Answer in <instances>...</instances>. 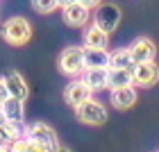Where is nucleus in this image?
<instances>
[{
  "label": "nucleus",
  "mask_w": 159,
  "mask_h": 152,
  "mask_svg": "<svg viewBox=\"0 0 159 152\" xmlns=\"http://www.w3.org/2000/svg\"><path fill=\"white\" fill-rule=\"evenodd\" d=\"M109 68H116V70H132L134 68V59L129 55V48L109 50Z\"/></svg>",
  "instance_id": "nucleus-14"
},
{
  "label": "nucleus",
  "mask_w": 159,
  "mask_h": 152,
  "mask_svg": "<svg viewBox=\"0 0 159 152\" xmlns=\"http://www.w3.org/2000/svg\"><path fill=\"white\" fill-rule=\"evenodd\" d=\"M107 77H109V68H86L80 79L96 93V91L107 89Z\"/></svg>",
  "instance_id": "nucleus-13"
},
{
  "label": "nucleus",
  "mask_w": 159,
  "mask_h": 152,
  "mask_svg": "<svg viewBox=\"0 0 159 152\" xmlns=\"http://www.w3.org/2000/svg\"><path fill=\"white\" fill-rule=\"evenodd\" d=\"M55 152H73V150H70V148H66V145H59Z\"/></svg>",
  "instance_id": "nucleus-23"
},
{
  "label": "nucleus",
  "mask_w": 159,
  "mask_h": 152,
  "mask_svg": "<svg viewBox=\"0 0 159 152\" xmlns=\"http://www.w3.org/2000/svg\"><path fill=\"white\" fill-rule=\"evenodd\" d=\"M132 77H134V86H139V89L155 86V84L159 82V64H157V61H141V64H134Z\"/></svg>",
  "instance_id": "nucleus-6"
},
{
  "label": "nucleus",
  "mask_w": 159,
  "mask_h": 152,
  "mask_svg": "<svg viewBox=\"0 0 159 152\" xmlns=\"http://www.w3.org/2000/svg\"><path fill=\"white\" fill-rule=\"evenodd\" d=\"M25 136L34 143H39V145L48 148V150H57L59 148V136H57V132L50 125H46V123H32V125L25 127Z\"/></svg>",
  "instance_id": "nucleus-5"
},
{
  "label": "nucleus",
  "mask_w": 159,
  "mask_h": 152,
  "mask_svg": "<svg viewBox=\"0 0 159 152\" xmlns=\"http://www.w3.org/2000/svg\"><path fill=\"white\" fill-rule=\"evenodd\" d=\"M129 55H132L134 64H141V61H155L157 59V43L150 39V37H139L129 43Z\"/></svg>",
  "instance_id": "nucleus-9"
},
{
  "label": "nucleus",
  "mask_w": 159,
  "mask_h": 152,
  "mask_svg": "<svg viewBox=\"0 0 159 152\" xmlns=\"http://www.w3.org/2000/svg\"><path fill=\"white\" fill-rule=\"evenodd\" d=\"M0 34H2V39L9 43V46L18 48V46H25V43L32 39V25H30V20L23 18V16H11L2 23Z\"/></svg>",
  "instance_id": "nucleus-2"
},
{
  "label": "nucleus",
  "mask_w": 159,
  "mask_h": 152,
  "mask_svg": "<svg viewBox=\"0 0 159 152\" xmlns=\"http://www.w3.org/2000/svg\"><path fill=\"white\" fill-rule=\"evenodd\" d=\"M91 16H93V11L89 7L80 5V2H73V5H68V7L61 9V18L68 27H80V30H82V27H86L91 23Z\"/></svg>",
  "instance_id": "nucleus-8"
},
{
  "label": "nucleus",
  "mask_w": 159,
  "mask_h": 152,
  "mask_svg": "<svg viewBox=\"0 0 159 152\" xmlns=\"http://www.w3.org/2000/svg\"><path fill=\"white\" fill-rule=\"evenodd\" d=\"M75 116L82 125H91V127H100L107 120V107L96 98H89L84 105H80L75 109Z\"/></svg>",
  "instance_id": "nucleus-4"
},
{
  "label": "nucleus",
  "mask_w": 159,
  "mask_h": 152,
  "mask_svg": "<svg viewBox=\"0 0 159 152\" xmlns=\"http://www.w3.org/2000/svg\"><path fill=\"white\" fill-rule=\"evenodd\" d=\"M0 109L5 111L7 120H11V123H23L25 120V102H23V100L9 98V100H5V102H2Z\"/></svg>",
  "instance_id": "nucleus-16"
},
{
  "label": "nucleus",
  "mask_w": 159,
  "mask_h": 152,
  "mask_svg": "<svg viewBox=\"0 0 159 152\" xmlns=\"http://www.w3.org/2000/svg\"><path fill=\"white\" fill-rule=\"evenodd\" d=\"M89 98H93V91L80 77H75L73 82H68L66 89H64V102L68 107H73V109H77L80 105H84Z\"/></svg>",
  "instance_id": "nucleus-7"
},
{
  "label": "nucleus",
  "mask_w": 159,
  "mask_h": 152,
  "mask_svg": "<svg viewBox=\"0 0 159 152\" xmlns=\"http://www.w3.org/2000/svg\"><path fill=\"white\" fill-rule=\"evenodd\" d=\"M82 46L84 48H100V50H109V34L105 30H100V27L93 23L82 27Z\"/></svg>",
  "instance_id": "nucleus-10"
},
{
  "label": "nucleus",
  "mask_w": 159,
  "mask_h": 152,
  "mask_svg": "<svg viewBox=\"0 0 159 152\" xmlns=\"http://www.w3.org/2000/svg\"><path fill=\"white\" fill-rule=\"evenodd\" d=\"M132 84H134L132 70H116V68H109V77H107V89H109V91L123 89V86H132Z\"/></svg>",
  "instance_id": "nucleus-17"
},
{
  "label": "nucleus",
  "mask_w": 159,
  "mask_h": 152,
  "mask_svg": "<svg viewBox=\"0 0 159 152\" xmlns=\"http://www.w3.org/2000/svg\"><path fill=\"white\" fill-rule=\"evenodd\" d=\"M5 100H9V89H7V84H5V79L0 77V107H2Z\"/></svg>",
  "instance_id": "nucleus-19"
},
{
  "label": "nucleus",
  "mask_w": 159,
  "mask_h": 152,
  "mask_svg": "<svg viewBox=\"0 0 159 152\" xmlns=\"http://www.w3.org/2000/svg\"><path fill=\"white\" fill-rule=\"evenodd\" d=\"M7 89H9V98H16V100H25L30 98V86H27L25 77L18 73V70H9V73L2 75Z\"/></svg>",
  "instance_id": "nucleus-12"
},
{
  "label": "nucleus",
  "mask_w": 159,
  "mask_h": 152,
  "mask_svg": "<svg viewBox=\"0 0 159 152\" xmlns=\"http://www.w3.org/2000/svg\"><path fill=\"white\" fill-rule=\"evenodd\" d=\"M5 123H7V116H5V111H2V109H0V127H2Z\"/></svg>",
  "instance_id": "nucleus-22"
},
{
  "label": "nucleus",
  "mask_w": 159,
  "mask_h": 152,
  "mask_svg": "<svg viewBox=\"0 0 159 152\" xmlns=\"http://www.w3.org/2000/svg\"><path fill=\"white\" fill-rule=\"evenodd\" d=\"M136 100H139V91H136V86H123V89H114L109 93V105L116 107V109L125 111V109H132L136 105Z\"/></svg>",
  "instance_id": "nucleus-11"
},
{
  "label": "nucleus",
  "mask_w": 159,
  "mask_h": 152,
  "mask_svg": "<svg viewBox=\"0 0 159 152\" xmlns=\"http://www.w3.org/2000/svg\"><path fill=\"white\" fill-rule=\"evenodd\" d=\"M57 68L61 75H66L70 79L82 77V73L86 70L84 66V46H66L57 57Z\"/></svg>",
  "instance_id": "nucleus-1"
},
{
  "label": "nucleus",
  "mask_w": 159,
  "mask_h": 152,
  "mask_svg": "<svg viewBox=\"0 0 159 152\" xmlns=\"http://www.w3.org/2000/svg\"><path fill=\"white\" fill-rule=\"evenodd\" d=\"M0 152H11V145H0Z\"/></svg>",
  "instance_id": "nucleus-24"
},
{
  "label": "nucleus",
  "mask_w": 159,
  "mask_h": 152,
  "mask_svg": "<svg viewBox=\"0 0 159 152\" xmlns=\"http://www.w3.org/2000/svg\"><path fill=\"white\" fill-rule=\"evenodd\" d=\"M120 18H123V11H120V7L114 5V2L98 5L96 9H93V16H91L93 23H96L100 30H105L107 34H114V32L118 30Z\"/></svg>",
  "instance_id": "nucleus-3"
},
{
  "label": "nucleus",
  "mask_w": 159,
  "mask_h": 152,
  "mask_svg": "<svg viewBox=\"0 0 159 152\" xmlns=\"http://www.w3.org/2000/svg\"><path fill=\"white\" fill-rule=\"evenodd\" d=\"M84 66L86 68H109V50L84 48Z\"/></svg>",
  "instance_id": "nucleus-15"
},
{
  "label": "nucleus",
  "mask_w": 159,
  "mask_h": 152,
  "mask_svg": "<svg viewBox=\"0 0 159 152\" xmlns=\"http://www.w3.org/2000/svg\"><path fill=\"white\" fill-rule=\"evenodd\" d=\"M57 2H59V9H64V7H68V5L77 2V0H57Z\"/></svg>",
  "instance_id": "nucleus-21"
},
{
  "label": "nucleus",
  "mask_w": 159,
  "mask_h": 152,
  "mask_svg": "<svg viewBox=\"0 0 159 152\" xmlns=\"http://www.w3.org/2000/svg\"><path fill=\"white\" fill-rule=\"evenodd\" d=\"M32 7L37 14H52L55 9H59L57 0H32Z\"/></svg>",
  "instance_id": "nucleus-18"
},
{
  "label": "nucleus",
  "mask_w": 159,
  "mask_h": 152,
  "mask_svg": "<svg viewBox=\"0 0 159 152\" xmlns=\"http://www.w3.org/2000/svg\"><path fill=\"white\" fill-rule=\"evenodd\" d=\"M77 2H80V5H84V7H89V9L93 11V9H96L98 5H102L105 0H77Z\"/></svg>",
  "instance_id": "nucleus-20"
}]
</instances>
